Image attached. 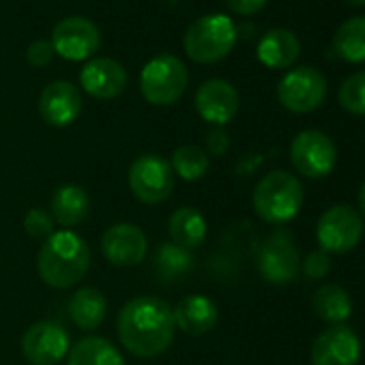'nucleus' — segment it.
<instances>
[{
	"instance_id": "1",
	"label": "nucleus",
	"mask_w": 365,
	"mask_h": 365,
	"mask_svg": "<svg viewBox=\"0 0 365 365\" xmlns=\"http://www.w3.org/2000/svg\"><path fill=\"white\" fill-rule=\"evenodd\" d=\"M116 333L125 350H129L133 356H159L170 348L176 333L172 307L153 294L135 297L118 312Z\"/></svg>"
},
{
	"instance_id": "2",
	"label": "nucleus",
	"mask_w": 365,
	"mask_h": 365,
	"mask_svg": "<svg viewBox=\"0 0 365 365\" xmlns=\"http://www.w3.org/2000/svg\"><path fill=\"white\" fill-rule=\"evenodd\" d=\"M91 269V247L88 243L71 232L58 230L52 232L37 256V271L39 277L56 290L71 288L80 284Z\"/></svg>"
},
{
	"instance_id": "3",
	"label": "nucleus",
	"mask_w": 365,
	"mask_h": 365,
	"mask_svg": "<svg viewBox=\"0 0 365 365\" xmlns=\"http://www.w3.org/2000/svg\"><path fill=\"white\" fill-rule=\"evenodd\" d=\"M254 211L267 224H288L294 220L303 205V187L294 174L273 170L260 178L254 190Z\"/></svg>"
},
{
	"instance_id": "4",
	"label": "nucleus",
	"mask_w": 365,
	"mask_h": 365,
	"mask_svg": "<svg viewBox=\"0 0 365 365\" xmlns=\"http://www.w3.org/2000/svg\"><path fill=\"white\" fill-rule=\"evenodd\" d=\"M237 43V26L228 16L213 14L196 20L182 39L185 54L200 65H213L226 58Z\"/></svg>"
},
{
	"instance_id": "5",
	"label": "nucleus",
	"mask_w": 365,
	"mask_h": 365,
	"mask_svg": "<svg viewBox=\"0 0 365 365\" xmlns=\"http://www.w3.org/2000/svg\"><path fill=\"white\" fill-rule=\"evenodd\" d=\"M190 82L187 67L172 54L150 58L140 76L142 97L153 106H170L182 97Z\"/></svg>"
},
{
	"instance_id": "6",
	"label": "nucleus",
	"mask_w": 365,
	"mask_h": 365,
	"mask_svg": "<svg viewBox=\"0 0 365 365\" xmlns=\"http://www.w3.org/2000/svg\"><path fill=\"white\" fill-rule=\"evenodd\" d=\"M129 190L142 205H159L170 198L174 190V172L168 159L155 153H146L133 159L129 165Z\"/></svg>"
},
{
	"instance_id": "7",
	"label": "nucleus",
	"mask_w": 365,
	"mask_h": 365,
	"mask_svg": "<svg viewBox=\"0 0 365 365\" xmlns=\"http://www.w3.org/2000/svg\"><path fill=\"white\" fill-rule=\"evenodd\" d=\"M327 97V80L314 67H297L277 84L279 103L294 114H307L322 106Z\"/></svg>"
},
{
	"instance_id": "8",
	"label": "nucleus",
	"mask_w": 365,
	"mask_h": 365,
	"mask_svg": "<svg viewBox=\"0 0 365 365\" xmlns=\"http://www.w3.org/2000/svg\"><path fill=\"white\" fill-rule=\"evenodd\" d=\"M363 237V220L348 205L327 209L316 226V239L327 254H346L359 245Z\"/></svg>"
},
{
	"instance_id": "9",
	"label": "nucleus",
	"mask_w": 365,
	"mask_h": 365,
	"mask_svg": "<svg viewBox=\"0 0 365 365\" xmlns=\"http://www.w3.org/2000/svg\"><path fill=\"white\" fill-rule=\"evenodd\" d=\"M290 161L299 174L307 178H322L333 172L337 163V148L327 133L305 129L297 133L290 144Z\"/></svg>"
},
{
	"instance_id": "10",
	"label": "nucleus",
	"mask_w": 365,
	"mask_h": 365,
	"mask_svg": "<svg viewBox=\"0 0 365 365\" xmlns=\"http://www.w3.org/2000/svg\"><path fill=\"white\" fill-rule=\"evenodd\" d=\"M301 269V256L294 239L286 230L269 235L258 252V271L264 282L284 286L290 284Z\"/></svg>"
},
{
	"instance_id": "11",
	"label": "nucleus",
	"mask_w": 365,
	"mask_h": 365,
	"mask_svg": "<svg viewBox=\"0 0 365 365\" xmlns=\"http://www.w3.org/2000/svg\"><path fill=\"white\" fill-rule=\"evenodd\" d=\"M71 350L69 333L54 320H39L24 331L22 352L31 365H58Z\"/></svg>"
},
{
	"instance_id": "12",
	"label": "nucleus",
	"mask_w": 365,
	"mask_h": 365,
	"mask_svg": "<svg viewBox=\"0 0 365 365\" xmlns=\"http://www.w3.org/2000/svg\"><path fill=\"white\" fill-rule=\"evenodd\" d=\"M101 43L99 29L88 18H65L54 26L52 48L65 61H88Z\"/></svg>"
},
{
	"instance_id": "13",
	"label": "nucleus",
	"mask_w": 365,
	"mask_h": 365,
	"mask_svg": "<svg viewBox=\"0 0 365 365\" xmlns=\"http://www.w3.org/2000/svg\"><path fill=\"white\" fill-rule=\"evenodd\" d=\"M101 252L114 267H135L146 258L148 241L135 224H114L101 237Z\"/></svg>"
},
{
	"instance_id": "14",
	"label": "nucleus",
	"mask_w": 365,
	"mask_h": 365,
	"mask_svg": "<svg viewBox=\"0 0 365 365\" xmlns=\"http://www.w3.org/2000/svg\"><path fill=\"white\" fill-rule=\"evenodd\" d=\"M361 359L359 335L344 324L324 329L312 344L314 365H356Z\"/></svg>"
},
{
	"instance_id": "15",
	"label": "nucleus",
	"mask_w": 365,
	"mask_h": 365,
	"mask_svg": "<svg viewBox=\"0 0 365 365\" xmlns=\"http://www.w3.org/2000/svg\"><path fill=\"white\" fill-rule=\"evenodd\" d=\"M239 91L230 82L220 78L207 80L196 91V110L200 118L211 123L213 127H224L226 123H230L239 112Z\"/></svg>"
},
{
	"instance_id": "16",
	"label": "nucleus",
	"mask_w": 365,
	"mask_h": 365,
	"mask_svg": "<svg viewBox=\"0 0 365 365\" xmlns=\"http://www.w3.org/2000/svg\"><path fill=\"white\" fill-rule=\"evenodd\" d=\"M80 112L82 95L67 80L50 82L39 95V114L52 127H69L80 116Z\"/></svg>"
},
{
	"instance_id": "17",
	"label": "nucleus",
	"mask_w": 365,
	"mask_h": 365,
	"mask_svg": "<svg viewBox=\"0 0 365 365\" xmlns=\"http://www.w3.org/2000/svg\"><path fill=\"white\" fill-rule=\"evenodd\" d=\"M80 84L95 99H116L127 88V71L114 58H95L82 67Z\"/></svg>"
},
{
	"instance_id": "18",
	"label": "nucleus",
	"mask_w": 365,
	"mask_h": 365,
	"mask_svg": "<svg viewBox=\"0 0 365 365\" xmlns=\"http://www.w3.org/2000/svg\"><path fill=\"white\" fill-rule=\"evenodd\" d=\"M174 314V324L187 335H205L209 333L217 320H220V309L215 301L207 294H190L180 299L178 305L172 309Z\"/></svg>"
},
{
	"instance_id": "19",
	"label": "nucleus",
	"mask_w": 365,
	"mask_h": 365,
	"mask_svg": "<svg viewBox=\"0 0 365 365\" xmlns=\"http://www.w3.org/2000/svg\"><path fill=\"white\" fill-rule=\"evenodd\" d=\"M301 56V41L288 29L269 31L258 43V61L269 69H288Z\"/></svg>"
},
{
	"instance_id": "20",
	"label": "nucleus",
	"mask_w": 365,
	"mask_h": 365,
	"mask_svg": "<svg viewBox=\"0 0 365 365\" xmlns=\"http://www.w3.org/2000/svg\"><path fill=\"white\" fill-rule=\"evenodd\" d=\"M91 213V196L82 185H73V182H67V185H61L50 202V215L54 217L56 224L71 228V226H80Z\"/></svg>"
},
{
	"instance_id": "21",
	"label": "nucleus",
	"mask_w": 365,
	"mask_h": 365,
	"mask_svg": "<svg viewBox=\"0 0 365 365\" xmlns=\"http://www.w3.org/2000/svg\"><path fill=\"white\" fill-rule=\"evenodd\" d=\"M207 220L198 209L192 207H178L170 220H168V235L174 245L185 247V250H196L205 243L207 239Z\"/></svg>"
},
{
	"instance_id": "22",
	"label": "nucleus",
	"mask_w": 365,
	"mask_h": 365,
	"mask_svg": "<svg viewBox=\"0 0 365 365\" xmlns=\"http://www.w3.org/2000/svg\"><path fill=\"white\" fill-rule=\"evenodd\" d=\"M69 316L82 331H95L108 316V299L99 288L84 286L69 301Z\"/></svg>"
},
{
	"instance_id": "23",
	"label": "nucleus",
	"mask_w": 365,
	"mask_h": 365,
	"mask_svg": "<svg viewBox=\"0 0 365 365\" xmlns=\"http://www.w3.org/2000/svg\"><path fill=\"white\" fill-rule=\"evenodd\" d=\"M67 365H125V359L110 339L91 335L71 346Z\"/></svg>"
},
{
	"instance_id": "24",
	"label": "nucleus",
	"mask_w": 365,
	"mask_h": 365,
	"mask_svg": "<svg viewBox=\"0 0 365 365\" xmlns=\"http://www.w3.org/2000/svg\"><path fill=\"white\" fill-rule=\"evenodd\" d=\"M312 305L316 316L331 324H341L352 314V299L348 290L337 284H322L314 292Z\"/></svg>"
},
{
	"instance_id": "25",
	"label": "nucleus",
	"mask_w": 365,
	"mask_h": 365,
	"mask_svg": "<svg viewBox=\"0 0 365 365\" xmlns=\"http://www.w3.org/2000/svg\"><path fill=\"white\" fill-rule=\"evenodd\" d=\"M333 50L346 63H365V16L352 18L337 29Z\"/></svg>"
},
{
	"instance_id": "26",
	"label": "nucleus",
	"mask_w": 365,
	"mask_h": 365,
	"mask_svg": "<svg viewBox=\"0 0 365 365\" xmlns=\"http://www.w3.org/2000/svg\"><path fill=\"white\" fill-rule=\"evenodd\" d=\"M172 172L178 174L182 180H200L211 165V159L207 155L205 148L196 146V144H182L172 153L170 159Z\"/></svg>"
},
{
	"instance_id": "27",
	"label": "nucleus",
	"mask_w": 365,
	"mask_h": 365,
	"mask_svg": "<svg viewBox=\"0 0 365 365\" xmlns=\"http://www.w3.org/2000/svg\"><path fill=\"white\" fill-rule=\"evenodd\" d=\"M155 260H157V267L165 273V275H182L185 271H190L192 267H194V256H192V252L190 250H185V247H178V245H174V243H165V245H161V250H159V254L155 256Z\"/></svg>"
},
{
	"instance_id": "28",
	"label": "nucleus",
	"mask_w": 365,
	"mask_h": 365,
	"mask_svg": "<svg viewBox=\"0 0 365 365\" xmlns=\"http://www.w3.org/2000/svg\"><path fill=\"white\" fill-rule=\"evenodd\" d=\"M339 103L346 112L365 116V71H356L341 82Z\"/></svg>"
},
{
	"instance_id": "29",
	"label": "nucleus",
	"mask_w": 365,
	"mask_h": 365,
	"mask_svg": "<svg viewBox=\"0 0 365 365\" xmlns=\"http://www.w3.org/2000/svg\"><path fill=\"white\" fill-rule=\"evenodd\" d=\"M24 230L35 241H46L54 232V217L46 209H31L24 217Z\"/></svg>"
},
{
	"instance_id": "30",
	"label": "nucleus",
	"mask_w": 365,
	"mask_h": 365,
	"mask_svg": "<svg viewBox=\"0 0 365 365\" xmlns=\"http://www.w3.org/2000/svg\"><path fill=\"white\" fill-rule=\"evenodd\" d=\"M331 271V256L322 250L318 252H312L305 262H303V273L309 277V279H320L324 277L327 273Z\"/></svg>"
},
{
	"instance_id": "31",
	"label": "nucleus",
	"mask_w": 365,
	"mask_h": 365,
	"mask_svg": "<svg viewBox=\"0 0 365 365\" xmlns=\"http://www.w3.org/2000/svg\"><path fill=\"white\" fill-rule=\"evenodd\" d=\"M54 58V48H52V41H46V39H37L29 46L26 50V61L33 65V67H48Z\"/></svg>"
},
{
	"instance_id": "32",
	"label": "nucleus",
	"mask_w": 365,
	"mask_h": 365,
	"mask_svg": "<svg viewBox=\"0 0 365 365\" xmlns=\"http://www.w3.org/2000/svg\"><path fill=\"white\" fill-rule=\"evenodd\" d=\"M205 150L207 155L213 157H222L224 153H228L230 148V135L224 131V127H213L207 135H205Z\"/></svg>"
},
{
	"instance_id": "33",
	"label": "nucleus",
	"mask_w": 365,
	"mask_h": 365,
	"mask_svg": "<svg viewBox=\"0 0 365 365\" xmlns=\"http://www.w3.org/2000/svg\"><path fill=\"white\" fill-rule=\"evenodd\" d=\"M226 5L239 16H254L264 9L267 0H226Z\"/></svg>"
},
{
	"instance_id": "34",
	"label": "nucleus",
	"mask_w": 365,
	"mask_h": 365,
	"mask_svg": "<svg viewBox=\"0 0 365 365\" xmlns=\"http://www.w3.org/2000/svg\"><path fill=\"white\" fill-rule=\"evenodd\" d=\"M359 209H361V213L365 217V182L361 185V192H359Z\"/></svg>"
},
{
	"instance_id": "35",
	"label": "nucleus",
	"mask_w": 365,
	"mask_h": 365,
	"mask_svg": "<svg viewBox=\"0 0 365 365\" xmlns=\"http://www.w3.org/2000/svg\"><path fill=\"white\" fill-rule=\"evenodd\" d=\"M346 3H350V5H354V7H363V5H365V0H346Z\"/></svg>"
}]
</instances>
